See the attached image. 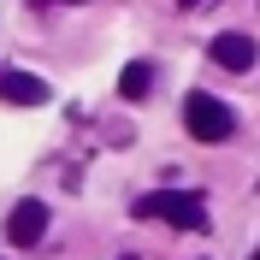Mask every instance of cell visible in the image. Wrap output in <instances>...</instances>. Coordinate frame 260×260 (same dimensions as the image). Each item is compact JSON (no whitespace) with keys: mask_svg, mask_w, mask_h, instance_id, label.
Returning a JSON list of instances; mask_svg holds the SVG:
<instances>
[{"mask_svg":"<svg viewBox=\"0 0 260 260\" xmlns=\"http://www.w3.org/2000/svg\"><path fill=\"white\" fill-rule=\"evenodd\" d=\"M136 213H142V219H166V225H178V231H207V201H201L195 189L142 195V201H136Z\"/></svg>","mask_w":260,"mask_h":260,"instance_id":"6da1fadb","label":"cell"},{"mask_svg":"<svg viewBox=\"0 0 260 260\" xmlns=\"http://www.w3.org/2000/svg\"><path fill=\"white\" fill-rule=\"evenodd\" d=\"M183 130H189L195 142H231V130H237V113H231L219 95H183Z\"/></svg>","mask_w":260,"mask_h":260,"instance_id":"7a4b0ae2","label":"cell"},{"mask_svg":"<svg viewBox=\"0 0 260 260\" xmlns=\"http://www.w3.org/2000/svg\"><path fill=\"white\" fill-rule=\"evenodd\" d=\"M6 237H12V248H36L42 237H48V201L24 195V201L12 207V219H6Z\"/></svg>","mask_w":260,"mask_h":260,"instance_id":"3957f363","label":"cell"},{"mask_svg":"<svg viewBox=\"0 0 260 260\" xmlns=\"http://www.w3.org/2000/svg\"><path fill=\"white\" fill-rule=\"evenodd\" d=\"M207 53H213L219 71H254V59H260L254 36H243V30H219V36L207 42Z\"/></svg>","mask_w":260,"mask_h":260,"instance_id":"277c9868","label":"cell"},{"mask_svg":"<svg viewBox=\"0 0 260 260\" xmlns=\"http://www.w3.org/2000/svg\"><path fill=\"white\" fill-rule=\"evenodd\" d=\"M48 95L53 89L36 77V71H0V101H6V107H42Z\"/></svg>","mask_w":260,"mask_h":260,"instance_id":"5b68a950","label":"cell"},{"mask_svg":"<svg viewBox=\"0 0 260 260\" xmlns=\"http://www.w3.org/2000/svg\"><path fill=\"white\" fill-rule=\"evenodd\" d=\"M148 83H154L148 59H130L124 71H118V95H124V101H142V95H148Z\"/></svg>","mask_w":260,"mask_h":260,"instance_id":"8992f818","label":"cell"},{"mask_svg":"<svg viewBox=\"0 0 260 260\" xmlns=\"http://www.w3.org/2000/svg\"><path fill=\"white\" fill-rule=\"evenodd\" d=\"M36 6H48V0H36Z\"/></svg>","mask_w":260,"mask_h":260,"instance_id":"52a82bcc","label":"cell"},{"mask_svg":"<svg viewBox=\"0 0 260 260\" xmlns=\"http://www.w3.org/2000/svg\"><path fill=\"white\" fill-rule=\"evenodd\" d=\"M183 6H195V0H183Z\"/></svg>","mask_w":260,"mask_h":260,"instance_id":"ba28073f","label":"cell"},{"mask_svg":"<svg viewBox=\"0 0 260 260\" xmlns=\"http://www.w3.org/2000/svg\"><path fill=\"white\" fill-rule=\"evenodd\" d=\"M124 260H136V254H124Z\"/></svg>","mask_w":260,"mask_h":260,"instance_id":"9c48e42d","label":"cell"},{"mask_svg":"<svg viewBox=\"0 0 260 260\" xmlns=\"http://www.w3.org/2000/svg\"><path fill=\"white\" fill-rule=\"evenodd\" d=\"M254 260H260V254H254Z\"/></svg>","mask_w":260,"mask_h":260,"instance_id":"30bf717a","label":"cell"}]
</instances>
